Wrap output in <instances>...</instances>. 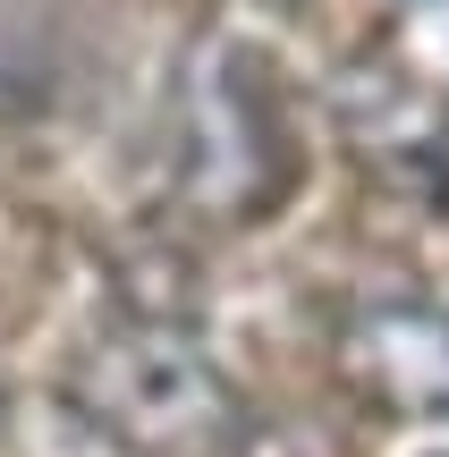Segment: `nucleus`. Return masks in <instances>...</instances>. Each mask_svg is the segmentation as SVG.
Masks as SVG:
<instances>
[{
	"label": "nucleus",
	"mask_w": 449,
	"mask_h": 457,
	"mask_svg": "<svg viewBox=\"0 0 449 457\" xmlns=\"http://www.w3.org/2000/svg\"><path fill=\"white\" fill-rule=\"evenodd\" d=\"M170 136V195L195 220L254 228L288 204L297 187V128H288V94L271 77V60L246 34H195L170 68L162 102Z\"/></svg>",
	"instance_id": "nucleus-1"
},
{
	"label": "nucleus",
	"mask_w": 449,
	"mask_h": 457,
	"mask_svg": "<svg viewBox=\"0 0 449 457\" xmlns=\"http://www.w3.org/2000/svg\"><path fill=\"white\" fill-rule=\"evenodd\" d=\"M68 407L128 457H229L246 441V390L220 373L195 322L111 313L68 356Z\"/></svg>",
	"instance_id": "nucleus-2"
},
{
	"label": "nucleus",
	"mask_w": 449,
	"mask_h": 457,
	"mask_svg": "<svg viewBox=\"0 0 449 457\" xmlns=\"http://www.w3.org/2000/svg\"><path fill=\"white\" fill-rule=\"evenodd\" d=\"M339 381L365 415L449 424V313L424 296H365L331 339Z\"/></svg>",
	"instance_id": "nucleus-3"
},
{
	"label": "nucleus",
	"mask_w": 449,
	"mask_h": 457,
	"mask_svg": "<svg viewBox=\"0 0 449 457\" xmlns=\"http://www.w3.org/2000/svg\"><path fill=\"white\" fill-rule=\"evenodd\" d=\"M339 136L356 145V162L373 179L407 187V195H449V102L424 94V85L390 77L382 60L356 51L339 68Z\"/></svg>",
	"instance_id": "nucleus-4"
},
{
	"label": "nucleus",
	"mask_w": 449,
	"mask_h": 457,
	"mask_svg": "<svg viewBox=\"0 0 449 457\" xmlns=\"http://www.w3.org/2000/svg\"><path fill=\"white\" fill-rule=\"evenodd\" d=\"M365 60H382L390 77L449 102V0H382V17L365 34Z\"/></svg>",
	"instance_id": "nucleus-5"
},
{
	"label": "nucleus",
	"mask_w": 449,
	"mask_h": 457,
	"mask_svg": "<svg viewBox=\"0 0 449 457\" xmlns=\"http://www.w3.org/2000/svg\"><path fill=\"white\" fill-rule=\"evenodd\" d=\"M119 313H153V322H195L204 313V288H195V262L187 245L153 237V245H128L119 254Z\"/></svg>",
	"instance_id": "nucleus-6"
},
{
	"label": "nucleus",
	"mask_w": 449,
	"mask_h": 457,
	"mask_svg": "<svg viewBox=\"0 0 449 457\" xmlns=\"http://www.w3.org/2000/svg\"><path fill=\"white\" fill-rule=\"evenodd\" d=\"M0 415H9V398H0Z\"/></svg>",
	"instance_id": "nucleus-7"
}]
</instances>
